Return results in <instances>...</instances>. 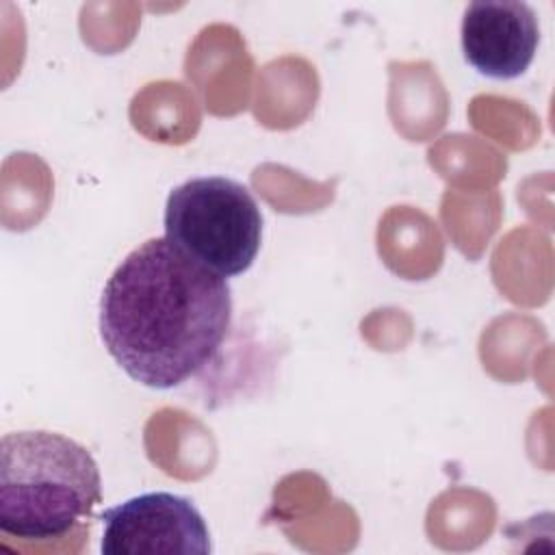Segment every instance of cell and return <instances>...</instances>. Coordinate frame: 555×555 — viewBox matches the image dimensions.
Wrapping results in <instances>:
<instances>
[{"mask_svg": "<svg viewBox=\"0 0 555 555\" xmlns=\"http://www.w3.org/2000/svg\"><path fill=\"white\" fill-rule=\"evenodd\" d=\"M106 555H208L210 533L199 509L180 494L147 492L102 514Z\"/></svg>", "mask_w": 555, "mask_h": 555, "instance_id": "cell-4", "label": "cell"}, {"mask_svg": "<svg viewBox=\"0 0 555 555\" xmlns=\"http://www.w3.org/2000/svg\"><path fill=\"white\" fill-rule=\"evenodd\" d=\"M102 501L93 455L54 431H13L0 442V529L22 540L69 533Z\"/></svg>", "mask_w": 555, "mask_h": 555, "instance_id": "cell-2", "label": "cell"}, {"mask_svg": "<svg viewBox=\"0 0 555 555\" xmlns=\"http://www.w3.org/2000/svg\"><path fill=\"white\" fill-rule=\"evenodd\" d=\"M464 59L483 76L512 80L527 72L538 43L535 11L520 0H477L462 17Z\"/></svg>", "mask_w": 555, "mask_h": 555, "instance_id": "cell-5", "label": "cell"}, {"mask_svg": "<svg viewBox=\"0 0 555 555\" xmlns=\"http://www.w3.org/2000/svg\"><path fill=\"white\" fill-rule=\"evenodd\" d=\"M165 238L210 271L234 278L258 256L262 215L245 184L223 176L191 178L167 197Z\"/></svg>", "mask_w": 555, "mask_h": 555, "instance_id": "cell-3", "label": "cell"}, {"mask_svg": "<svg viewBox=\"0 0 555 555\" xmlns=\"http://www.w3.org/2000/svg\"><path fill=\"white\" fill-rule=\"evenodd\" d=\"M230 321L225 278L165 236L132 249L108 278L100 301L106 351L134 382L156 390L204 371L217 358Z\"/></svg>", "mask_w": 555, "mask_h": 555, "instance_id": "cell-1", "label": "cell"}]
</instances>
